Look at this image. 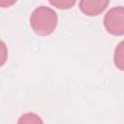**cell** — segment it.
<instances>
[{
    "instance_id": "obj_3",
    "label": "cell",
    "mask_w": 124,
    "mask_h": 124,
    "mask_svg": "<svg viewBox=\"0 0 124 124\" xmlns=\"http://www.w3.org/2000/svg\"><path fill=\"white\" fill-rule=\"evenodd\" d=\"M108 0H81L78 3L80 11L89 16H96L102 14L108 6Z\"/></svg>"
},
{
    "instance_id": "obj_1",
    "label": "cell",
    "mask_w": 124,
    "mask_h": 124,
    "mask_svg": "<svg viewBox=\"0 0 124 124\" xmlns=\"http://www.w3.org/2000/svg\"><path fill=\"white\" fill-rule=\"evenodd\" d=\"M57 14L51 8L40 6L36 8L30 16V25L39 36H48L56 28Z\"/></svg>"
},
{
    "instance_id": "obj_4",
    "label": "cell",
    "mask_w": 124,
    "mask_h": 124,
    "mask_svg": "<svg viewBox=\"0 0 124 124\" xmlns=\"http://www.w3.org/2000/svg\"><path fill=\"white\" fill-rule=\"evenodd\" d=\"M114 65L121 71H124V40L121 41L115 47L113 54Z\"/></svg>"
},
{
    "instance_id": "obj_6",
    "label": "cell",
    "mask_w": 124,
    "mask_h": 124,
    "mask_svg": "<svg viewBox=\"0 0 124 124\" xmlns=\"http://www.w3.org/2000/svg\"><path fill=\"white\" fill-rule=\"evenodd\" d=\"M49 3L52 6L57 7L58 9H63V10L70 9V8H72L76 4L75 1H61V0H58V1H49Z\"/></svg>"
},
{
    "instance_id": "obj_5",
    "label": "cell",
    "mask_w": 124,
    "mask_h": 124,
    "mask_svg": "<svg viewBox=\"0 0 124 124\" xmlns=\"http://www.w3.org/2000/svg\"><path fill=\"white\" fill-rule=\"evenodd\" d=\"M17 124H44V122L38 114L33 112H27L19 117Z\"/></svg>"
},
{
    "instance_id": "obj_2",
    "label": "cell",
    "mask_w": 124,
    "mask_h": 124,
    "mask_svg": "<svg viewBox=\"0 0 124 124\" xmlns=\"http://www.w3.org/2000/svg\"><path fill=\"white\" fill-rule=\"evenodd\" d=\"M104 26L111 35H124V7L117 6L108 10L104 16Z\"/></svg>"
}]
</instances>
